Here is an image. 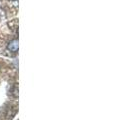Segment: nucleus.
I'll use <instances>...</instances> for the list:
<instances>
[{
    "label": "nucleus",
    "instance_id": "obj_1",
    "mask_svg": "<svg viewBox=\"0 0 114 120\" xmlns=\"http://www.w3.org/2000/svg\"><path fill=\"white\" fill-rule=\"evenodd\" d=\"M7 49L10 50L11 52H17L18 51V40L17 39H14L12 41H10L7 45Z\"/></svg>",
    "mask_w": 114,
    "mask_h": 120
}]
</instances>
